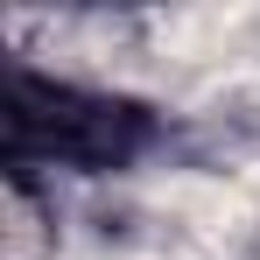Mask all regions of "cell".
<instances>
[{
	"mask_svg": "<svg viewBox=\"0 0 260 260\" xmlns=\"http://www.w3.org/2000/svg\"><path fill=\"white\" fill-rule=\"evenodd\" d=\"M148 141H155V120L134 99L36 78L28 63L7 71L0 148H7L14 169H127Z\"/></svg>",
	"mask_w": 260,
	"mask_h": 260,
	"instance_id": "6da1fadb",
	"label": "cell"
}]
</instances>
